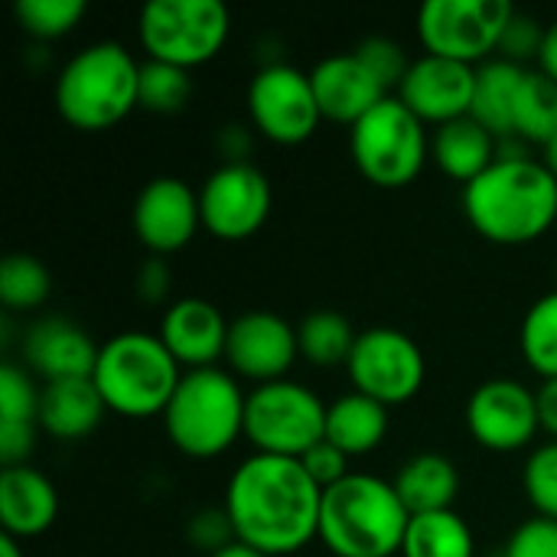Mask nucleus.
Returning a JSON list of instances; mask_svg holds the SVG:
<instances>
[{
  "instance_id": "f257e3e1",
  "label": "nucleus",
  "mask_w": 557,
  "mask_h": 557,
  "mask_svg": "<svg viewBox=\"0 0 557 557\" xmlns=\"http://www.w3.org/2000/svg\"><path fill=\"white\" fill-rule=\"evenodd\" d=\"M235 539L268 557L297 555L320 539L323 490L294 457L251 454L225 486Z\"/></svg>"
},
{
  "instance_id": "f03ea898",
  "label": "nucleus",
  "mask_w": 557,
  "mask_h": 557,
  "mask_svg": "<svg viewBox=\"0 0 557 557\" xmlns=\"http://www.w3.org/2000/svg\"><path fill=\"white\" fill-rule=\"evenodd\" d=\"M463 212L493 245L539 242L557 222V180L542 157H499L463 186Z\"/></svg>"
},
{
  "instance_id": "7ed1b4c3",
  "label": "nucleus",
  "mask_w": 557,
  "mask_h": 557,
  "mask_svg": "<svg viewBox=\"0 0 557 557\" xmlns=\"http://www.w3.org/2000/svg\"><path fill=\"white\" fill-rule=\"evenodd\" d=\"M411 512L395 483L372 473H349L323 490L320 542L333 557L401 555Z\"/></svg>"
},
{
  "instance_id": "20e7f679",
  "label": "nucleus",
  "mask_w": 557,
  "mask_h": 557,
  "mask_svg": "<svg viewBox=\"0 0 557 557\" xmlns=\"http://www.w3.org/2000/svg\"><path fill=\"white\" fill-rule=\"evenodd\" d=\"M140 62L114 39L78 49L55 75L59 117L85 134L121 124L137 108Z\"/></svg>"
},
{
  "instance_id": "39448f33",
  "label": "nucleus",
  "mask_w": 557,
  "mask_h": 557,
  "mask_svg": "<svg viewBox=\"0 0 557 557\" xmlns=\"http://www.w3.org/2000/svg\"><path fill=\"white\" fill-rule=\"evenodd\" d=\"M245 401L238 379L219 366L183 372L163 418L170 444L193 457H222L238 437H245Z\"/></svg>"
},
{
  "instance_id": "423d86ee",
  "label": "nucleus",
  "mask_w": 557,
  "mask_h": 557,
  "mask_svg": "<svg viewBox=\"0 0 557 557\" xmlns=\"http://www.w3.org/2000/svg\"><path fill=\"white\" fill-rule=\"evenodd\" d=\"M180 379L183 366L170 356L163 339L140 330L104 339L91 372L104 408L121 418L163 414Z\"/></svg>"
},
{
  "instance_id": "0eeeda50",
  "label": "nucleus",
  "mask_w": 557,
  "mask_h": 557,
  "mask_svg": "<svg viewBox=\"0 0 557 557\" xmlns=\"http://www.w3.org/2000/svg\"><path fill=\"white\" fill-rule=\"evenodd\" d=\"M349 157L372 186L405 189L431 160L428 124L398 95H388L349 127Z\"/></svg>"
},
{
  "instance_id": "6e6552de",
  "label": "nucleus",
  "mask_w": 557,
  "mask_h": 557,
  "mask_svg": "<svg viewBox=\"0 0 557 557\" xmlns=\"http://www.w3.org/2000/svg\"><path fill=\"white\" fill-rule=\"evenodd\" d=\"M232 29L222 0H150L137 16V39L153 62L193 72L212 62Z\"/></svg>"
},
{
  "instance_id": "1a4fd4ad",
  "label": "nucleus",
  "mask_w": 557,
  "mask_h": 557,
  "mask_svg": "<svg viewBox=\"0 0 557 557\" xmlns=\"http://www.w3.org/2000/svg\"><path fill=\"white\" fill-rule=\"evenodd\" d=\"M326 408L317 392L294 379L255 385L245 401V437L255 454L300 460L326 441Z\"/></svg>"
},
{
  "instance_id": "9d476101",
  "label": "nucleus",
  "mask_w": 557,
  "mask_h": 557,
  "mask_svg": "<svg viewBox=\"0 0 557 557\" xmlns=\"http://www.w3.org/2000/svg\"><path fill=\"white\" fill-rule=\"evenodd\" d=\"M512 13L509 0H428L418 10V39L428 55L483 65L499 52Z\"/></svg>"
},
{
  "instance_id": "9b49d317",
  "label": "nucleus",
  "mask_w": 557,
  "mask_h": 557,
  "mask_svg": "<svg viewBox=\"0 0 557 557\" xmlns=\"http://www.w3.org/2000/svg\"><path fill=\"white\" fill-rule=\"evenodd\" d=\"M248 117L251 127L281 147H297L310 140L323 121L310 72L287 65V62H268L261 65L248 82Z\"/></svg>"
},
{
  "instance_id": "f8f14e48",
  "label": "nucleus",
  "mask_w": 557,
  "mask_h": 557,
  "mask_svg": "<svg viewBox=\"0 0 557 557\" xmlns=\"http://www.w3.org/2000/svg\"><path fill=\"white\" fill-rule=\"evenodd\" d=\"M352 392L375 398L385 408L411 401L428 375L421 346L392 326H372L359 333L356 349L346 362Z\"/></svg>"
},
{
  "instance_id": "ddd939ff",
  "label": "nucleus",
  "mask_w": 557,
  "mask_h": 557,
  "mask_svg": "<svg viewBox=\"0 0 557 557\" xmlns=\"http://www.w3.org/2000/svg\"><path fill=\"white\" fill-rule=\"evenodd\" d=\"M271 206V183L255 163H222L199 186L202 228L219 242H245L258 235Z\"/></svg>"
},
{
  "instance_id": "4468645a",
  "label": "nucleus",
  "mask_w": 557,
  "mask_h": 557,
  "mask_svg": "<svg viewBox=\"0 0 557 557\" xmlns=\"http://www.w3.org/2000/svg\"><path fill=\"white\" fill-rule=\"evenodd\" d=\"M467 431L483 450L516 454L542 431L535 388L516 379H490L467 401Z\"/></svg>"
},
{
  "instance_id": "2eb2a0df",
  "label": "nucleus",
  "mask_w": 557,
  "mask_h": 557,
  "mask_svg": "<svg viewBox=\"0 0 557 557\" xmlns=\"http://www.w3.org/2000/svg\"><path fill=\"white\" fill-rule=\"evenodd\" d=\"M131 225L137 242L153 258L183 251L202 228L199 189H193L180 176H153L134 199Z\"/></svg>"
},
{
  "instance_id": "dca6fc26",
  "label": "nucleus",
  "mask_w": 557,
  "mask_h": 557,
  "mask_svg": "<svg viewBox=\"0 0 557 557\" xmlns=\"http://www.w3.org/2000/svg\"><path fill=\"white\" fill-rule=\"evenodd\" d=\"M297 356V326H290L274 310H248L228 326L225 362L232 375H242L255 385L287 379Z\"/></svg>"
},
{
  "instance_id": "f3484780",
  "label": "nucleus",
  "mask_w": 557,
  "mask_h": 557,
  "mask_svg": "<svg viewBox=\"0 0 557 557\" xmlns=\"http://www.w3.org/2000/svg\"><path fill=\"white\" fill-rule=\"evenodd\" d=\"M476 91V65H463L441 55H418L411 59L408 75L398 85V98L434 127L460 121L473 108Z\"/></svg>"
},
{
  "instance_id": "a211bd4d",
  "label": "nucleus",
  "mask_w": 557,
  "mask_h": 557,
  "mask_svg": "<svg viewBox=\"0 0 557 557\" xmlns=\"http://www.w3.org/2000/svg\"><path fill=\"white\" fill-rule=\"evenodd\" d=\"M310 82H313V95H317L323 121H336L349 127L392 95L385 82L359 59L356 49L323 55L310 69Z\"/></svg>"
},
{
  "instance_id": "6ab92c4d",
  "label": "nucleus",
  "mask_w": 557,
  "mask_h": 557,
  "mask_svg": "<svg viewBox=\"0 0 557 557\" xmlns=\"http://www.w3.org/2000/svg\"><path fill=\"white\" fill-rule=\"evenodd\" d=\"M20 349L26 369L49 385L65 379H91L101 346L65 317H39L23 333Z\"/></svg>"
},
{
  "instance_id": "aec40b11",
  "label": "nucleus",
  "mask_w": 557,
  "mask_h": 557,
  "mask_svg": "<svg viewBox=\"0 0 557 557\" xmlns=\"http://www.w3.org/2000/svg\"><path fill=\"white\" fill-rule=\"evenodd\" d=\"M228 320L222 310L202 297H183L166 307L160 320V339L170 349V356L189 369H212L219 359H225V343H228Z\"/></svg>"
},
{
  "instance_id": "412c9836",
  "label": "nucleus",
  "mask_w": 557,
  "mask_h": 557,
  "mask_svg": "<svg viewBox=\"0 0 557 557\" xmlns=\"http://www.w3.org/2000/svg\"><path fill=\"white\" fill-rule=\"evenodd\" d=\"M59 519V493L39 470L7 467L0 473V525L3 535L26 542L49 532Z\"/></svg>"
},
{
  "instance_id": "4be33fe9",
  "label": "nucleus",
  "mask_w": 557,
  "mask_h": 557,
  "mask_svg": "<svg viewBox=\"0 0 557 557\" xmlns=\"http://www.w3.org/2000/svg\"><path fill=\"white\" fill-rule=\"evenodd\" d=\"M496 160H499V137L470 114L444 127H434L431 134V163L444 176L463 186L483 176Z\"/></svg>"
},
{
  "instance_id": "5701e85b",
  "label": "nucleus",
  "mask_w": 557,
  "mask_h": 557,
  "mask_svg": "<svg viewBox=\"0 0 557 557\" xmlns=\"http://www.w3.org/2000/svg\"><path fill=\"white\" fill-rule=\"evenodd\" d=\"M104 411L91 379L49 382L39 395V431L55 441H82L101 424Z\"/></svg>"
},
{
  "instance_id": "b1692460",
  "label": "nucleus",
  "mask_w": 557,
  "mask_h": 557,
  "mask_svg": "<svg viewBox=\"0 0 557 557\" xmlns=\"http://www.w3.org/2000/svg\"><path fill=\"white\" fill-rule=\"evenodd\" d=\"M395 490L411 516L447 512L460 496V473L444 454H418L401 463Z\"/></svg>"
},
{
  "instance_id": "393cba45",
  "label": "nucleus",
  "mask_w": 557,
  "mask_h": 557,
  "mask_svg": "<svg viewBox=\"0 0 557 557\" xmlns=\"http://www.w3.org/2000/svg\"><path fill=\"white\" fill-rule=\"evenodd\" d=\"M388 437V408L369 395L349 392L326 408V441L349 460L366 457Z\"/></svg>"
},
{
  "instance_id": "a878e982",
  "label": "nucleus",
  "mask_w": 557,
  "mask_h": 557,
  "mask_svg": "<svg viewBox=\"0 0 557 557\" xmlns=\"http://www.w3.org/2000/svg\"><path fill=\"white\" fill-rule=\"evenodd\" d=\"M522 78H525V69L499 55L476 65V91H473L470 117H476L499 140L512 137V111H516Z\"/></svg>"
},
{
  "instance_id": "bb28decb",
  "label": "nucleus",
  "mask_w": 557,
  "mask_h": 557,
  "mask_svg": "<svg viewBox=\"0 0 557 557\" xmlns=\"http://www.w3.org/2000/svg\"><path fill=\"white\" fill-rule=\"evenodd\" d=\"M476 542L470 532V522L457 516L454 509L447 512H428V516H411L401 557H473Z\"/></svg>"
},
{
  "instance_id": "cd10ccee",
  "label": "nucleus",
  "mask_w": 557,
  "mask_h": 557,
  "mask_svg": "<svg viewBox=\"0 0 557 557\" xmlns=\"http://www.w3.org/2000/svg\"><path fill=\"white\" fill-rule=\"evenodd\" d=\"M557 134V82L539 65L525 69L512 111V137L522 144L545 147Z\"/></svg>"
},
{
  "instance_id": "c85d7f7f",
  "label": "nucleus",
  "mask_w": 557,
  "mask_h": 557,
  "mask_svg": "<svg viewBox=\"0 0 557 557\" xmlns=\"http://www.w3.org/2000/svg\"><path fill=\"white\" fill-rule=\"evenodd\" d=\"M359 333L352 330V323L336 313V310H313L300 320L297 326V346L300 356L317 366V369H333V366H346L352 349H356Z\"/></svg>"
},
{
  "instance_id": "c756f323",
  "label": "nucleus",
  "mask_w": 557,
  "mask_h": 557,
  "mask_svg": "<svg viewBox=\"0 0 557 557\" xmlns=\"http://www.w3.org/2000/svg\"><path fill=\"white\" fill-rule=\"evenodd\" d=\"M52 294L49 268L33 255H7L0 261V304L13 313L39 310Z\"/></svg>"
},
{
  "instance_id": "7c9ffc66",
  "label": "nucleus",
  "mask_w": 557,
  "mask_h": 557,
  "mask_svg": "<svg viewBox=\"0 0 557 557\" xmlns=\"http://www.w3.org/2000/svg\"><path fill=\"white\" fill-rule=\"evenodd\" d=\"M519 346L532 372L545 379H557V290L539 297L522 317Z\"/></svg>"
},
{
  "instance_id": "2f4dec72",
  "label": "nucleus",
  "mask_w": 557,
  "mask_h": 557,
  "mask_svg": "<svg viewBox=\"0 0 557 557\" xmlns=\"http://www.w3.org/2000/svg\"><path fill=\"white\" fill-rule=\"evenodd\" d=\"M193 98V78L180 65L166 62H140V85H137V108L150 114H176Z\"/></svg>"
},
{
  "instance_id": "473e14b6",
  "label": "nucleus",
  "mask_w": 557,
  "mask_h": 557,
  "mask_svg": "<svg viewBox=\"0 0 557 557\" xmlns=\"http://www.w3.org/2000/svg\"><path fill=\"white\" fill-rule=\"evenodd\" d=\"M13 16L26 36L39 42H52L69 36L82 23L85 0H16Z\"/></svg>"
},
{
  "instance_id": "72a5a7b5",
  "label": "nucleus",
  "mask_w": 557,
  "mask_h": 557,
  "mask_svg": "<svg viewBox=\"0 0 557 557\" xmlns=\"http://www.w3.org/2000/svg\"><path fill=\"white\" fill-rule=\"evenodd\" d=\"M39 395L33 372L3 362L0 366V424H39Z\"/></svg>"
},
{
  "instance_id": "f704fd0d",
  "label": "nucleus",
  "mask_w": 557,
  "mask_h": 557,
  "mask_svg": "<svg viewBox=\"0 0 557 557\" xmlns=\"http://www.w3.org/2000/svg\"><path fill=\"white\" fill-rule=\"evenodd\" d=\"M522 486L532 509L557 522V441L535 447L522 470Z\"/></svg>"
},
{
  "instance_id": "c9c22d12",
  "label": "nucleus",
  "mask_w": 557,
  "mask_h": 557,
  "mask_svg": "<svg viewBox=\"0 0 557 557\" xmlns=\"http://www.w3.org/2000/svg\"><path fill=\"white\" fill-rule=\"evenodd\" d=\"M545 36H548V26L542 20H535L532 13H512L506 33H503V42H499V59H509L522 69H529V62H539L542 55V46H545Z\"/></svg>"
},
{
  "instance_id": "e433bc0d",
  "label": "nucleus",
  "mask_w": 557,
  "mask_h": 557,
  "mask_svg": "<svg viewBox=\"0 0 557 557\" xmlns=\"http://www.w3.org/2000/svg\"><path fill=\"white\" fill-rule=\"evenodd\" d=\"M356 52H359V59L385 82L388 91L398 88L401 78H405L408 69H411V59H408V52L401 49V42L385 39V36H369V39H362V42L356 46Z\"/></svg>"
},
{
  "instance_id": "4c0bfd02",
  "label": "nucleus",
  "mask_w": 557,
  "mask_h": 557,
  "mask_svg": "<svg viewBox=\"0 0 557 557\" xmlns=\"http://www.w3.org/2000/svg\"><path fill=\"white\" fill-rule=\"evenodd\" d=\"M186 535H189V542H193L199 552H206V557L219 555L222 548H228V545L238 542V539H235V529H232V519H228V512H225V506H222V509H199V512L189 519Z\"/></svg>"
},
{
  "instance_id": "58836bf2",
  "label": "nucleus",
  "mask_w": 557,
  "mask_h": 557,
  "mask_svg": "<svg viewBox=\"0 0 557 557\" xmlns=\"http://www.w3.org/2000/svg\"><path fill=\"white\" fill-rule=\"evenodd\" d=\"M506 557H557V522L535 516L522 522L503 548Z\"/></svg>"
},
{
  "instance_id": "ea45409f",
  "label": "nucleus",
  "mask_w": 557,
  "mask_h": 557,
  "mask_svg": "<svg viewBox=\"0 0 557 557\" xmlns=\"http://www.w3.org/2000/svg\"><path fill=\"white\" fill-rule=\"evenodd\" d=\"M300 463H304V470L313 476V483L320 490H330V486H336L339 480H346L352 473L349 470V457L339 447H333L330 441H320L313 450H307L300 457Z\"/></svg>"
},
{
  "instance_id": "a19ab883",
  "label": "nucleus",
  "mask_w": 557,
  "mask_h": 557,
  "mask_svg": "<svg viewBox=\"0 0 557 557\" xmlns=\"http://www.w3.org/2000/svg\"><path fill=\"white\" fill-rule=\"evenodd\" d=\"M39 424H0V463L7 467H26L29 454L36 450Z\"/></svg>"
},
{
  "instance_id": "79ce46f5",
  "label": "nucleus",
  "mask_w": 557,
  "mask_h": 557,
  "mask_svg": "<svg viewBox=\"0 0 557 557\" xmlns=\"http://www.w3.org/2000/svg\"><path fill=\"white\" fill-rule=\"evenodd\" d=\"M170 287H173V274H170L166 261L150 255L144 261V268L137 271V294H140V300L144 304H160L170 294Z\"/></svg>"
},
{
  "instance_id": "37998d69",
  "label": "nucleus",
  "mask_w": 557,
  "mask_h": 557,
  "mask_svg": "<svg viewBox=\"0 0 557 557\" xmlns=\"http://www.w3.org/2000/svg\"><path fill=\"white\" fill-rule=\"evenodd\" d=\"M251 131L255 127H245V124H225L219 131V150L225 157V163H251L248 153H251Z\"/></svg>"
},
{
  "instance_id": "c03bdc74",
  "label": "nucleus",
  "mask_w": 557,
  "mask_h": 557,
  "mask_svg": "<svg viewBox=\"0 0 557 557\" xmlns=\"http://www.w3.org/2000/svg\"><path fill=\"white\" fill-rule=\"evenodd\" d=\"M535 398H539V421H542V431L557 441V379H545L539 388H535Z\"/></svg>"
},
{
  "instance_id": "a18cd8bd",
  "label": "nucleus",
  "mask_w": 557,
  "mask_h": 557,
  "mask_svg": "<svg viewBox=\"0 0 557 557\" xmlns=\"http://www.w3.org/2000/svg\"><path fill=\"white\" fill-rule=\"evenodd\" d=\"M539 69L545 75H552L557 82V20L548 23V36H545V46H542V55H539Z\"/></svg>"
},
{
  "instance_id": "49530a36",
  "label": "nucleus",
  "mask_w": 557,
  "mask_h": 557,
  "mask_svg": "<svg viewBox=\"0 0 557 557\" xmlns=\"http://www.w3.org/2000/svg\"><path fill=\"white\" fill-rule=\"evenodd\" d=\"M212 557H268L261 555V552H255V548H248V545H242V542H235V545H228V548H222L219 555Z\"/></svg>"
},
{
  "instance_id": "de8ad7c7",
  "label": "nucleus",
  "mask_w": 557,
  "mask_h": 557,
  "mask_svg": "<svg viewBox=\"0 0 557 557\" xmlns=\"http://www.w3.org/2000/svg\"><path fill=\"white\" fill-rule=\"evenodd\" d=\"M542 163L552 170V176L557 180V134L548 140V144H545V147H542Z\"/></svg>"
},
{
  "instance_id": "09e8293b",
  "label": "nucleus",
  "mask_w": 557,
  "mask_h": 557,
  "mask_svg": "<svg viewBox=\"0 0 557 557\" xmlns=\"http://www.w3.org/2000/svg\"><path fill=\"white\" fill-rule=\"evenodd\" d=\"M0 557H23L20 542H16V539H10V535H0Z\"/></svg>"
},
{
  "instance_id": "8fccbe9b",
  "label": "nucleus",
  "mask_w": 557,
  "mask_h": 557,
  "mask_svg": "<svg viewBox=\"0 0 557 557\" xmlns=\"http://www.w3.org/2000/svg\"><path fill=\"white\" fill-rule=\"evenodd\" d=\"M496 557H506V555H496Z\"/></svg>"
}]
</instances>
